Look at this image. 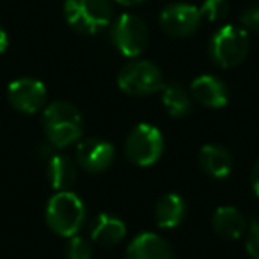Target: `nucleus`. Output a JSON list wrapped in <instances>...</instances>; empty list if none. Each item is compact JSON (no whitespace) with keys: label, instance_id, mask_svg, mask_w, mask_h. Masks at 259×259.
Segmentation results:
<instances>
[{"label":"nucleus","instance_id":"obj_16","mask_svg":"<svg viewBox=\"0 0 259 259\" xmlns=\"http://www.w3.org/2000/svg\"><path fill=\"white\" fill-rule=\"evenodd\" d=\"M76 160L69 158L68 155H52L47 165V174L50 185L55 190H68L76 181Z\"/></svg>","mask_w":259,"mask_h":259},{"label":"nucleus","instance_id":"obj_3","mask_svg":"<svg viewBox=\"0 0 259 259\" xmlns=\"http://www.w3.org/2000/svg\"><path fill=\"white\" fill-rule=\"evenodd\" d=\"M64 16L73 30L80 34H96L114 20L112 0H66Z\"/></svg>","mask_w":259,"mask_h":259},{"label":"nucleus","instance_id":"obj_19","mask_svg":"<svg viewBox=\"0 0 259 259\" xmlns=\"http://www.w3.org/2000/svg\"><path fill=\"white\" fill-rule=\"evenodd\" d=\"M201 16L209 22H219V20L226 18L229 13V4L226 0H206L201 6Z\"/></svg>","mask_w":259,"mask_h":259},{"label":"nucleus","instance_id":"obj_17","mask_svg":"<svg viewBox=\"0 0 259 259\" xmlns=\"http://www.w3.org/2000/svg\"><path fill=\"white\" fill-rule=\"evenodd\" d=\"M187 206L180 194H165L155 208V220L162 229H174L185 219Z\"/></svg>","mask_w":259,"mask_h":259},{"label":"nucleus","instance_id":"obj_25","mask_svg":"<svg viewBox=\"0 0 259 259\" xmlns=\"http://www.w3.org/2000/svg\"><path fill=\"white\" fill-rule=\"evenodd\" d=\"M117 4L121 6H135V4H141V2H144V0H115Z\"/></svg>","mask_w":259,"mask_h":259},{"label":"nucleus","instance_id":"obj_23","mask_svg":"<svg viewBox=\"0 0 259 259\" xmlns=\"http://www.w3.org/2000/svg\"><path fill=\"white\" fill-rule=\"evenodd\" d=\"M250 181H252V188H254V194L259 197V160H257V162H255L254 169H252Z\"/></svg>","mask_w":259,"mask_h":259},{"label":"nucleus","instance_id":"obj_11","mask_svg":"<svg viewBox=\"0 0 259 259\" xmlns=\"http://www.w3.org/2000/svg\"><path fill=\"white\" fill-rule=\"evenodd\" d=\"M124 259H174L172 248L155 233H141L130 241Z\"/></svg>","mask_w":259,"mask_h":259},{"label":"nucleus","instance_id":"obj_1","mask_svg":"<svg viewBox=\"0 0 259 259\" xmlns=\"http://www.w3.org/2000/svg\"><path fill=\"white\" fill-rule=\"evenodd\" d=\"M43 128L54 148H68L80 141L83 134L82 114L73 103L55 101L43 112Z\"/></svg>","mask_w":259,"mask_h":259},{"label":"nucleus","instance_id":"obj_15","mask_svg":"<svg viewBox=\"0 0 259 259\" xmlns=\"http://www.w3.org/2000/svg\"><path fill=\"white\" fill-rule=\"evenodd\" d=\"M199 165L208 176L222 180V178L229 176L231 169H233V158H231L229 151L224 149L222 146L206 144L199 153Z\"/></svg>","mask_w":259,"mask_h":259},{"label":"nucleus","instance_id":"obj_22","mask_svg":"<svg viewBox=\"0 0 259 259\" xmlns=\"http://www.w3.org/2000/svg\"><path fill=\"white\" fill-rule=\"evenodd\" d=\"M241 23L247 30L259 32V4L245 9V13L241 15Z\"/></svg>","mask_w":259,"mask_h":259},{"label":"nucleus","instance_id":"obj_6","mask_svg":"<svg viewBox=\"0 0 259 259\" xmlns=\"http://www.w3.org/2000/svg\"><path fill=\"white\" fill-rule=\"evenodd\" d=\"M117 85L130 96H148L156 91H162V69L151 61H134L121 69Z\"/></svg>","mask_w":259,"mask_h":259},{"label":"nucleus","instance_id":"obj_4","mask_svg":"<svg viewBox=\"0 0 259 259\" xmlns=\"http://www.w3.org/2000/svg\"><path fill=\"white\" fill-rule=\"evenodd\" d=\"M124 151L130 162L139 167L155 165L163 153V135L155 124L141 122L128 134Z\"/></svg>","mask_w":259,"mask_h":259},{"label":"nucleus","instance_id":"obj_7","mask_svg":"<svg viewBox=\"0 0 259 259\" xmlns=\"http://www.w3.org/2000/svg\"><path fill=\"white\" fill-rule=\"evenodd\" d=\"M112 41L124 57H137L149 43V29L137 15L124 13L112 25Z\"/></svg>","mask_w":259,"mask_h":259},{"label":"nucleus","instance_id":"obj_18","mask_svg":"<svg viewBox=\"0 0 259 259\" xmlns=\"http://www.w3.org/2000/svg\"><path fill=\"white\" fill-rule=\"evenodd\" d=\"M162 103L169 115H172V117H183L192 108V96L187 93V89H185L183 85H180V83H176V82L163 83Z\"/></svg>","mask_w":259,"mask_h":259},{"label":"nucleus","instance_id":"obj_8","mask_svg":"<svg viewBox=\"0 0 259 259\" xmlns=\"http://www.w3.org/2000/svg\"><path fill=\"white\" fill-rule=\"evenodd\" d=\"M201 11L190 4H170L160 13L163 32L172 37H188L201 25Z\"/></svg>","mask_w":259,"mask_h":259},{"label":"nucleus","instance_id":"obj_21","mask_svg":"<svg viewBox=\"0 0 259 259\" xmlns=\"http://www.w3.org/2000/svg\"><path fill=\"white\" fill-rule=\"evenodd\" d=\"M245 247L252 259H259V220H252L248 226Z\"/></svg>","mask_w":259,"mask_h":259},{"label":"nucleus","instance_id":"obj_5","mask_svg":"<svg viewBox=\"0 0 259 259\" xmlns=\"http://www.w3.org/2000/svg\"><path fill=\"white\" fill-rule=\"evenodd\" d=\"M250 50V39L245 29L224 25L215 32L209 43L211 59L220 68H234L241 64Z\"/></svg>","mask_w":259,"mask_h":259},{"label":"nucleus","instance_id":"obj_12","mask_svg":"<svg viewBox=\"0 0 259 259\" xmlns=\"http://www.w3.org/2000/svg\"><path fill=\"white\" fill-rule=\"evenodd\" d=\"M190 96L208 108H222L229 100L226 83L213 75H201L192 82Z\"/></svg>","mask_w":259,"mask_h":259},{"label":"nucleus","instance_id":"obj_2","mask_svg":"<svg viewBox=\"0 0 259 259\" xmlns=\"http://www.w3.org/2000/svg\"><path fill=\"white\" fill-rule=\"evenodd\" d=\"M48 227L62 238H71L78 234L85 222V206L76 194L68 190H59L52 195L47 206Z\"/></svg>","mask_w":259,"mask_h":259},{"label":"nucleus","instance_id":"obj_10","mask_svg":"<svg viewBox=\"0 0 259 259\" xmlns=\"http://www.w3.org/2000/svg\"><path fill=\"white\" fill-rule=\"evenodd\" d=\"M115 158V149L105 139L89 137L83 139L78 146H76V155L75 160L83 170L87 172H103L112 165Z\"/></svg>","mask_w":259,"mask_h":259},{"label":"nucleus","instance_id":"obj_20","mask_svg":"<svg viewBox=\"0 0 259 259\" xmlns=\"http://www.w3.org/2000/svg\"><path fill=\"white\" fill-rule=\"evenodd\" d=\"M66 255H68V259H91L93 247L85 238L75 234V236L69 238V243L66 247Z\"/></svg>","mask_w":259,"mask_h":259},{"label":"nucleus","instance_id":"obj_13","mask_svg":"<svg viewBox=\"0 0 259 259\" xmlns=\"http://www.w3.org/2000/svg\"><path fill=\"white\" fill-rule=\"evenodd\" d=\"M126 236V226L121 219L110 213H101L96 217L91 229V238L101 247H114L121 243Z\"/></svg>","mask_w":259,"mask_h":259},{"label":"nucleus","instance_id":"obj_14","mask_svg":"<svg viewBox=\"0 0 259 259\" xmlns=\"http://www.w3.org/2000/svg\"><path fill=\"white\" fill-rule=\"evenodd\" d=\"M211 224L215 233L226 240H238L247 231L245 217L240 213V209L233 208V206H220L213 213Z\"/></svg>","mask_w":259,"mask_h":259},{"label":"nucleus","instance_id":"obj_24","mask_svg":"<svg viewBox=\"0 0 259 259\" xmlns=\"http://www.w3.org/2000/svg\"><path fill=\"white\" fill-rule=\"evenodd\" d=\"M9 45V37H8V32H6L2 27H0V54L2 52H6V48H8Z\"/></svg>","mask_w":259,"mask_h":259},{"label":"nucleus","instance_id":"obj_9","mask_svg":"<svg viewBox=\"0 0 259 259\" xmlns=\"http://www.w3.org/2000/svg\"><path fill=\"white\" fill-rule=\"evenodd\" d=\"M8 100L16 110L23 112V114H36L45 107L47 87L36 78L13 80L8 87Z\"/></svg>","mask_w":259,"mask_h":259}]
</instances>
